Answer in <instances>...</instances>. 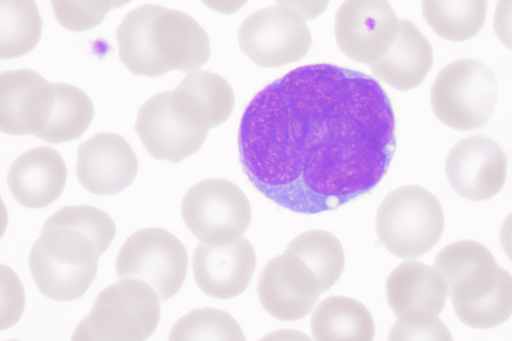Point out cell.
<instances>
[{
	"label": "cell",
	"instance_id": "cell-12",
	"mask_svg": "<svg viewBox=\"0 0 512 341\" xmlns=\"http://www.w3.org/2000/svg\"><path fill=\"white\" fill-rule=\"evenodd\" d=\"M448 294L436 268L418 260L401 263L388 276L386 296L397 323L404 326L443 327L438 318Z\"/></svg>",
	"mask_w": 512,
	"mask_h": 341
},
{
	"label": "cell",
	"instance_id": "cell-16",
	"mask_svg": "<svg viewBox=\"0 0 512 341\" xmlns=\"http://www.w3.org/2000/svg\"><path fill=\"white\" fill-rule=\"evenodd\" d=\"M54 99L52 83L31 69L0 74V130L36 137L45 128Z\"/></svg>",
	"mask_w": 512,
	"mask_h": 341
},
{
	"label": "cell",
	"instance_id": "cell-3",
	"mask_svg": "<svg viewBox=\"0 0 512 341\" xmlns=\"http://www.w3.org/2000/svg\"><path fill=\"white\" fill-rule=\"evenodd\" d=\"M434 268L443 277L455 314L465 325L493 328L512 315V275L483 244L453 242L439 251Z\"/></svg>",
	"mask_w": 512,
	"mask_h": 341
},
{
	"label": "cell",
	"instance_id": "cell-29",
	"mask_svg": "<svg viewBox=\"0 0 512 341\" xmlns=\"http://www.w3.org/2000/svg\"><path fill=\"white\" fill-rule=\"evenodd\" d=\"M58 23L64 28L83 32L98 26L114 9V0H50Z\"/></svg>",
	"mask_w": 512,
	"mask_h": 341
},
{
	"label": "cell",
	"instance_id": "cell-30",
	"mask_svg": "<svg viewBox=\"0 0 512 341\" xmlns=\"http://www.w3.org/2000/svg\"><path fill=\"white\" fill-rule=\"evenodd\" d=\"M493 27L501 43L512 50V0H498Z\"/></svg>",
	"mask_w": 512,
	"mask_h": 341
},
{
	"label": "cell",
	"instance_id": "cell-20",
	"mask_svg": "<svg viewBox=\"0 0 512 341\" xmlns=\"http://www.w3.org/2000/svg\"><path fill=\"white\" fill-rule=\"evenodd\" d=\"M67 168L62 156L53 148H32L12 163L7 176L15 200L27 208L52 204L63 192Z\"/></svg>",
	"mask_w": 512,
	"mask_h": 341
},
{
	"label": "cell",
	"instance_id": "cell-31",
	"mask_svg": "<svg viewBox=\"0 0 512 341\" xmlns=\"http://www.w3.org/2000/svg\"><path fill=\"white\" fill-rule=\"evenodd\" d=\"M278 5L289 7L305 19L312 20L322 14L330 0H274Z\"/></svg>",
	"mask_w": 512,
	"mask_h": 341
},
{
	"label": "cell",
	"instance_id": "cell-26",
	"mask_svg": "<svg viewBox=\"0 0 512 341\" xmlns=\"http://www.w3.org/2000/svg\"><path fill=\"white\" fill-rule=\"evenodd\" d=\"M301 259L316 275L322 292L329 290L341 276L345 254L340 241L330 232L309 230L295 237L285 252Z\"/></svg>",
	"mask_w": 512,
	"mask_h": 341
},
{
	"label": "cell",
	"instance_id": "cell-34",
	"mask_svg": "<svg viewBox=\"0 0 512 341\" xmlns=\"http://www.w3.org/2000/svg\"><path fill=\"white\" fill-rule=\"evenodd\" d=\"M131 0H114V9L128 4Z\"/></svg>",
	"mask_w": 512,
	"mask_h": 341
},
{
	"label": "cell",
	"instance_id": "cell-10",
	"mask_svg": "<svg viewBox=\"0 0 512 341\" xmlns=\"http://www.w3.org/2000/svg\"><path fill=\"white\" fill-rule=\"evenodd\" d=\"M238 43L254 64L276 68L301 60L312 45V37L302 15L275 5L255 11L241 23Z\"/></svg>",
	"mask_w": 512,
	"mask_h": 341
},
{
	"label": "cell",
	"instance_id": "cell-19",
	"mask_svg": "<svg viewBox=\"0 0 512 341\" xmlns=\"http://www.w3.org/2000/svg\"><path fill=\"white\" fill-rule=\"evenodd\" d=\"M170 102L175 113L188 126L198 130H209L224 123L235 105L231 85L220 75L204 70H195L169 91Z\"/></svg>",
	"mask_w": 512,
	"mask_h": 341
},
{
	"label": "cell",
	"instance_id": "cell-27",
	"mask_svg": "<svg viewBox=\"0 0 512 341\" xmlns=\"http://www.w3.org/2000/svg\"><path fill=\"white\" fill-rule=\"evenodd\" d=\"M171 341L245 340L237 321L227 312L215 308L192 310L172 326Z\"/></svg>",
	"mask_w": 512,
	"mask_h": 341
},
{
	"label": "cell",
	"instance_id": "cell-25",
	"mask_svg": "<svg viewBox=\"0 0 512 341\" xmlns=\"http://www.w3.org/2000/svg\"><path fill=\"white\" fill-rule=\"evenodd\" d=\"M42 18L34 0H0V58L23 56L38 44Z\"/></svg>",
	"mask_w": 512,
	"mask_h": 341
},
{
	"label": "cell",
	"instance_id": "cell-14",
	"mask_svg": "<svg viewBox=\"0 0 512 341\" xmlns=\"http://www.w3.org/2000/svg\"><path fill=\"white\" fill-rule=\"evenodd\" d=\"M258 296L273 317L295 321L308 315L322 288L316 275L298 257L284 253L272 258L258 282Z\"/></svg>",
	"mask_w": 512,
	"mask_h": 341
},
{
	"label": "cell",
	"instance_id": "cell-32",
	"mask_svg": "<svg viewBox=\"0 0 512 341\" xmlns=\"http://www.w3.org/2000/svg\"><path fill=\"white\" fill-rule=\"evenodd\" d=\"M211 10L222 14H232L240 10L248 0H201Z\"/></svg>",
	"mask_w": 512,
	"mask_h": 341
},
{
	"label": "cell",
	"instance_id": "cell-11",
	"mask_svg": "<svg viewBox=\"0 0 512 341\" xmlns=\"http://www.w3.org/2000/svg\"><path fill=\"white\" fill-rule=\"evenodd\" d=\"M398 24L387 0H345L335 14L334 33L342 53L370 66L388 50Z\"/></svg>",
	"mask_w": 512,
	"mask_h": 341
},
{
	"label": "cell",
	"instance_id": "cell-28",
	"mask_svg": "<svg viewBox=\"0 0 512 341\" xmlns=\"http://www.w3.org/2000/svg\"><path fill=\"white\" fill-rule=\"evenodd\" d=\"M65 226L74 228L89 237L99 256H101L112 243L116 235V226L111 217L103 210L90 206H66L50 216L43 228Z\"/></svg>",
	"mask_w": 512,
	"mask_h": 341
},
{
	"label": "cell",
	"instance_id": "cell-4",
	"mask_svg": "<svg viewBox=\"0 0 512 341\" xmlns=\"http://www.w3.org/2000/svg\"><path fill=\"white\" fill-rule=\"evenodd\" d=\"M98 251L82 232L65 226L42 228L34 242L29 267L38 290L55 301H72L91 286L98 268Z\"/></svg>",
	"mask_w": 512,
	"mask_h": 341
},
{
	"label": "cell",
	"instance_id": "cell-24",
	"mask_svg": "<svg viewBox=\"0 0 512 341\" xmlns=\"http://www.w3.org/2000/svg\"><path fill=\"white\" fill-rule=\"evenodd\" d=\"M488 0H422V14L443 39L462 42L483 27Z\"/></svg>",
	"mask_w": 512,
	"mask_h": 341
},
{
	"label": "cell",
	"instance_id": "cell-22",
	"mask_svg": "<svg viewBox=\"0 0 512 341\" xmlns=\"http://www.w3.org/2000/svg\"><path fill=\"white\" fill-rule=\"evenodd\" d=\"M311 331L318 341H370L375 335L372 315L358 300L331 296L317 306L311 317Z\"/></svg>",
	"mask_w": 512,
	"mask_h": 341
},
{
	"label": "cell",
	"instance_id": "cell-15",
	"mask_svg": "<svg viewBox=\"0 0 512 341\" xmlns=\"http://www.w3.org/2000/svg\"><path fill=\"white\" fill-rule=\"evenodd\" d=\"M137 171V157L119 134L98 133L79 145L76 174L91 193L117 194L134 181Z\"/></svg>",
	"mask_w": 512,
	"mask_h": 341
},
{
	"label": "cell",
	"instance_id": "cell-33",
	"mask_svg": "<svg viewBox=\"0 0 512 341\" xmlns=\"http://www.w3.org/2000/svg\"><path fill=\"white\" fill-rule=\"evenodd\" d=\"M500 242L507 257L512 262V213L506 217L501 226Z\"/></svg>",
	"mask_w": 512,
	"mask_h": 341
},
{
	"label": "cell",
	"instance_id": "cell-2",
	"mask_svg": "<svg viewBox=\"0 0 512 341\" xmlns=\"http://www.w3.org/2000/svg\"><path fill=\"white\" fill-rule=\"evenodd\" d=\"M119 57L135 75L191 72L210 57L207 32L185 12L145 4L127 13L116 29Z\"/></svg>",
	"mask_w": 512,
	"mask_h": 341
},
{
	"label": "cell",
	"instance_id": "cell-1",
	"mask_svg": "<svg viewBox=\"0 0 512 341\" xmlns=\"http://www.w3.org/2000/svg\"><path fill=\"white\" fill-rule=\"evenodd\" d=\"M395 149L385 89L374 77L333 63L303 65L266 84L238 129L239 160L252 186L306 215L371 192Z\"/></svg>",
	"mask_w": 512,
	"mask_h": 341
},
{
	"label": "cell",
	"instance_id": "cell-7",
	"mask_svg": "<svg viewBox=\"0 0 512 341\" xmlns=\"http://www.w3.org/2000/svg\"><path fill=\"white\" fill-rule=\"evenodd\" d=\"M497 97V81L491 69L475 59H460L439 72L430 102L440 122L468 131L488 122Z\"/></svg>",
	"mask_w": 512,
	"mask_h": 341
},
{
	"label": "cell",
	"instance_id": "cell-17",
	"mask_svg": "<svg viewBox=\"0 0 512 341\" xmlns=\"http://www.w3.org/2000/svg\"><path fill=\"white\" fill-rule=\"evenodd\" d=\"M135 130L152 157L173 163L196 153L208 135L207 130L192 128L179 118L169 91L152 96L139 108Z\"/></svg>",
	"mask_w": 512,
	"mask_h": 341
},
{
	"label": "cell",
	"instance_id": "cell-13",
	"mask_svg": "<svg viewBox=\"0 0 512 341\" xmlns=\"http://www.w3.org/2000/svg\"><path fill=\"white\" fill-rule=\"evenodd\" d=\"M507 156L491 138L469 136L449 151L445 172L450 186L463 198L485 201L503 188Z\"/></svg>",
	"mask_w": 512,
	"mask_h": 341
},
{
	"label": "cell",
	"instance_id": "cell-18",
	"mask_svg": "<svg viewBox=\"0 0 512 341\" xmlns=\"http://www.w3.org/2000/svg\"><path fill=\"white\" fill-rule=\"evenodd\" d=\"M255 266L254 249L245 238L220 246L200 244L192 257L196 284L205 294L218 299H230L244 292Z\"/></svg>",
	"mask_w": 512,
	"mask_h": 341
},
{
	"label": "cell",
	"instance_id": "cell-21",
	"mask_svg": "<svg viewBox=\"0 0 512 341\" xmlns=\"http://www.w3.org/2000/svg\"><path fill=\"white\" fill-rule=\"evenodd\" d=\"M433 64L428 39L408 20L399 19L396 35L385 54L370 65L377 78L396 90L418 87Z\"/></svg>",
	"mask_w": 512,
	"mask_h": 341
},
{
	"label": "cell",
	"instance_id": "cell-9",
	"mask_svg": "<svg viewBox=\"0 0 512 341\" xmlns=\"http://www.w3.org/2000/svg\"><path fill=\"white\" fill-rule=\"evenodd\" d=\"M188 255L184 245L171 232L158 227L131 234L116 259L119 278L147 282L161 301L174 296L186 278Z\"/></svg>",
	"mask_w": 512,
	"mask_h": 341
},
{
	"label": "cell",
	"instance_id": "cell-6",
	"mask_svg": "<svg viewBox=\"0 0 512 341\" xmlns=\"http://www.w3.org/2000/svg\"><path fill=\"white\" fill-rule=\"evenodd\" d=\"M439 200L421 186L406 185L391 191L380 204L376 232L393 255L415 258L431 250L444 230Z\"/></svg>",
	"mask_w": 512,
	"mask_h": 341
},
{
	"label": "cell",
	"instance_id": "cell-23",
	"mask_svg": "<svg viewBox=\"0 0 512 341\" xmlns=\"http://www.w3.org/2000/svg\"><path fill=\"white\" fill-rule=\"evenodd\" d=\"M54 99L45 128L37 136L48 143H63L79 138L90 126L94 108L81 89L62 82L52 83Z\"/></svg>",
	"mask_w": 512,
	"mask_h": 341
},
{
	"label": "cell",
	"instance_id": "cell-8",
	"mask_svg": "<svg viewBox=\"0 0 512 341\" xmlns=\"http://www.w3.org/2000/svg\"><path fill=\"white\" fill-rule=\"evenodd\" d=\"M182 218L204 245H227L242 238L252 217L247 196L223 178L196 183L181 203Z\"/></svg>",
	"mask_w": 512,
	"mask_h": 341
},
{
	"label": "cell",
	"instance_id": "cell-5",
	"mask_svg": "<svg viewBox=\"0 0 512 341\" xmlns=\"http://www.w3.org/2000/svg\"><path fill=\"white\" fill-rule=\"evenodd\" d=\"M160 298L145 281L122 278L102 290L79 322L73 341H142L160 321Z\"/></svg>",
	"mask_w": 512,
	"mask_h": 341
}]
</instances>
